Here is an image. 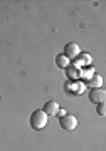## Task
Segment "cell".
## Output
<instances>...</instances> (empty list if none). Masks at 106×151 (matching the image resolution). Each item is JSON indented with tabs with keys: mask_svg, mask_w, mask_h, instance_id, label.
I'll use <instances>...</instances> for the list:
<instances>
[{
	"mask_svg": "<svg viewBox=\"0 0 106 151\" xmlns=\"http://www.w3.org/2000/svg\"><path fill=\"white\" fill-rule=\"evenodd\" d=\"M88 86L93 87V89H98V87H101V86H103V76L93 74V76H91V79L88 81Z\"/></svg>",
	"mask_w": 106,
	"mask_h": 151,
	"instance_id": "obj_6",
	"label": "cell"
},
{
	"mask_svg": "<svg viewBox=\"0 0 106 151\" xmlns=\"http://www.w3.org/2000/svg\"><path fill=\"white\" fill-rule=\"evenodd\" d=\"M93 74H94V72H93V69H86L84 72H83V70L79 72L81 77H86V79H91V76H93Z\"/></svg>",
	"mask_w": 106,
	"mask_h": 151,
	"instance_id": "obj_11",
	"label": "cell"
},
{
	"mask_svg": "<svg viewBox=\"0 0 106 151\" xmlns=\"http://www.w3.org/2000/svg\"><path fill=\"white\" fill-rule=\"evenodd\" d=\"M98 114H99V116H105V114H106V106H105V103L98 104Z\"/></svg>",
	"mask_w": 106,
	"mask_h": 151,
	"instance_id": "obj_12",
	"label": "cell"
},
{
	"mask_svg": "<svg viewBox=\"0 0 106 151\" xmlns=\"http://www.w3.org/2000/svg\"><path fill=\"white\" fill-rule=\"evenodd\" d=\"M68 91H73V92H83V91H84V84H81V82H74V84L68 86Z\"/></svg>",
	"mask_w": 106,
	"mask_h": 151,
	"instance_id": "obj_8",
	"label": "cell"
},
{
	"mask_svg": "<svg viewBox=\"0 0 106 151\" xmlns=\"http://www.w3.org/2000/svg\"><path fill=\"white\" fill-rule=\"evenodd\" d=\"M79 54H81V49H79V45H78V44L69 42V44H66V45H64V55H66L69 60L76 59Z\"/></svg>",
	"mask_w": 106,
	"mask_h": 151,
	"instance_id": "obj_3",
	"label": "cell"
},
{
	"mask_svg": "<svg viewBox=\"0 0 106 151\" xmlns=\"http://www.w3.org/2000/svg\"><path fill=\"white\" fill-rule=\"evenodd\" d=\"M47 118H49V116L44 113L42 109H37V111H34V113L30 114L29 123H30V126L36 131H41V129L46 128V124H47Z\"/></svg>",
	"mask_w": 106,
	"mask_h": 151,
	"instance_id": "obj_1",
	"label": "cell"
},
{
	"mask_svg": "<svg viewBox=\"0 0 106 151\" xmlns=\"http://www.w3.org/2000/svg\"><path fill=\"white\" fill-rule=\"evenodd\" d=\"M105 99H106V92L103 87H98V89H93L89 94V101L91 103H94V104H101V103H105Z\"/></svg>",
	"mask_w": 106,
	"mask_h": 151,
	"instance_id": "obj_4",
	"label": "cell"
},
{
	"mask_svg": "<svg viewBox=\"0 0 106 151\" xmlns=\"http://www.w3.org/2000/svg\"><path fill=\"white\" fill-rule=\"evenodd\" d=\"M79 64H81V65H84V64H91V55L88 54V52L81 54V57H79Z\"/></svg>",
	"mask_w": 106,
	"mask_h": 151,
	"instance_id": "obj_10",
	"label": "cell"
},
{
	"mask_svg": "<svg viewBox=\"0 0 106 151\" xmlns=\"http://www.w3.org/2000/svg\"><path fill=\"white\" fill-rule=\"evenodd\" d=\"M79 70L78 67H68V77H73V79H78L79 77Z\"/></svg>",
	"mask_w": 106,
	"mask_h": 151,
	"instance_id": "obj_9",
	"label": "cell"
},
{
	"mask_svg": "<svg viewBox=\"0 0 106 151\" xmlns=\"http://www.w3.org/2000/svg\"><path fill=\"white\" fill-rule=\"evenodd\" d=\"M59 124L66 131H74L76 126H78V118L73 116V114H66V116H62V118L59 119Z\"/></svg>",
	"mask_w": 106,
	"mask_h": 151,
	"instance_id": "obj_2",
	"label": "cell"
},
{
	"mask_svg": "<svg viewBox=\"0 0 106 151\" xmlns=\"http://www.w3.org/2000/svg\"><path fill=\"white\" fill-rule=\"evenodd\" d=\"M56 64H57L61 69H66V67H69L71 60H69L64 54H61V55H57V57H56Z\"/></svg>",
	"mask_w": 106,
	"mask_h": 151,
	"instance_id": "obj_7",
	"label": "cell"
},
{
	"mask_svg": "<svg viewBox=\"0 0 106 151\" xmlns=\"http://www.w3.org/2000/svg\"><path fill=\"white\" fill-rule=\"evenodd\" d=\"M57 116H59V118L66 116V111H64V109H59V111H57Z\"/></svg>",
	"mask_w": 106,
	"mask_h": 151,
	"instance_id": "obj_13",
	"label": "cell"
},
{
	"mask_svg": "<svg viewBox=\"0 0 106 151\" xmlns=\"http://www.w3.org/2000/svg\"><path fill=\"white\" fill-rule=\"evenodd\" d=\"M42 111L47 114V116H56V114H57V111H59V104L56 103V101H49V103L44 104Z\"/></svg>",
	"mask_w": 106,
	"mask_h": 151,
	"instance_id": "obj_5",
	"label": "cell"
}]
</instances>
